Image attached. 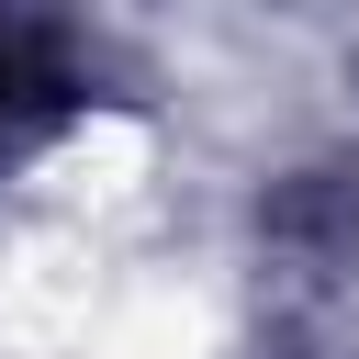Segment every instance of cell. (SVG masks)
Segmentation results:
<instances>
[{"label":"cell","instance_id":"6da1fadb","mask_svg":"<svg viewBox=\"0 0 359 359\" xmlns=\"http://www.w3.org/2000/svg\"><path fill=\"white\" fill-rule=\"evenodd\" d=\"M0 90H11V56H0Z\"/></svg>","mask_w":359,"mask_h":359}]
</instances>
